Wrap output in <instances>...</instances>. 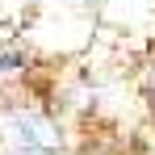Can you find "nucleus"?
I'll list each match as a JSON object with an SVG mask.
<instances>
[{
  "mask_svg": "<svg viewBox=\"0 0 155 155\" xmlns=\"http://www.w3.org/2000/svg\"><path fill=\"white\" fill-rule=\"evenodd\" d=\"M4 134L13 143V155H54L59 151V134L46 117L38 113H13L4 122Z\"/></svg>",
  "mask_w": 155,
  "mask_h": 155,
  "instance_id": "obj_1",
  "label": "nucleus"
},
{
  "mask_svg": "<svg viewBox=\"0 0 155 155\" xmlns=\"http://www.w3.org/2000/svg\"><path fill=\"white\" fill-rule=\"evenodd\" d=\"M151 88H155V71H151Z\"/></svg>",
  "mask_w": 155,
  "mask_h": 155,
  "instance_id": "obj_2",
  "label": "nucleus"
}]
</instances>
